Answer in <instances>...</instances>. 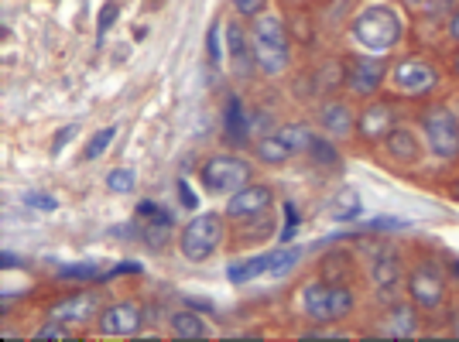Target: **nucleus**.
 <instances>
[{
  "instance_id": "nucleus-1",
  "label": "nucleus",
  "mask_w": 459,
  "mask_h": 342,
  "mask_svg": "<svg viewBox=\"0 0 459 342\" xmlns=\"http://www.w3.org/2000/svg\"><path fill=\"white\" fill-rule=\"evenodd\" d=\"M408 35V18L398 4H367L350 18V41L357 52L391 58Z\"/></svg>"
},
{
  "instance_id": "nucleus-2",
  "label": "nucleus",
  "mask_w": 459,
  "mask_h": 342,
  "mask_svg": "<svg viewBox=\"0 0 459 342\" xmlns=\"http://www.w3.org/2000/svg\"><path fill=\"white\" fill-rule=\"evenodd\" d=\"M250 56L254 65L261 69V76L281 79L291 65V38H288V28L281 14H257L250 24Z\"/></svg>"
},
{
  "instance_id": "nucleus-3",
  "label": "nucleus",
  "mask_w": 459,
  "mask_h": 342,
  "mask_svg": "<svg viewBox=\"0 0 459 342\" xmlns=\"http://www.w3.org/2000/svg\"><path fill=\"white\" fill-rule=\"evenodd\" d=\"M419 133L429 158L449 168L459 165V110L456 103H425L419 110Z\"/></svg>"
},
{
  "instance_id": "nucleus-4",
  "label": "nucleus",
  "mask_w": 459,
  "mask_h": 342,
  "mask_svg": "<svg viewBox=\"0 0 459 342\" xmlns=\"http://www.w3.org/2000/svg\"><path fill=\"white\" fill-rule=\"evenodd\" d=\"M299 304H302V315L316 325H336L353 315L357 308V295L353 287L343 281H308L299 291Z\"/></svg>"
},
{
  "instance_id": "nucleus-5",
  "label": "nucleus",
  "mask_w": 459,
  "mask_h": 342,
  "mask_svg": "<svg viewBox=\"0 0 459 342\" xmlns=\"http://www.w3.org/2000/svg\"><path fill=\"white\" fill-rule=\"evenodd\" d=\"M442 86V69L421 52L402 56L387 69V90L398 99H429Z\"/></svg>"
},
{
  "instance_id": "nucleus-6",
  "label": "nucleus",
  "mask_w": 459,
  "mask_h": 342,
  "mask_svg": "<svg viewBox=\"0 0 459 342\" xmlns=\"http://www.w3.org/2000/svg\"><path fill=\"white\" fill-rule=\"evenodd\" d=\"M223 244V216L220 212H199L178 233V250L189 264H203Z\"/></svg>"
},
{
  "instance_id": "nucleus-7",
  "label": "nucleus",
  "mask_w": 459,
  "mask_h": 342,
  "mask_svg": "<svg viewBox=\"0 0 459 342\" xmlns=\"http://www.w3.org/2000/svg\"><path fill=\"white\" fill-rule=\"evenodd\" d=\"M408 302H415L421 312H439L449 298V278L436 261H419L404 274Z\"/></svg>"
},
{
  "instance_id": "nucleus-8",
  "label": "nucleus",
  "mask_w": 459,
  "mask_h": 342,
  "mask_svg": "<svg viewBox=\"0 0 459 342\" xmlns=\"http://www.w3.org/2000/svg\"><path fill=\"white\" fill-rule=\"evenodd\" d=\"M199 178L216 195H233L237 189H244L247 182H254V168H250V161L237 158V154H212V158H206V165L199 168Z\"/></svg>"
},
{
  "instance_id": "nucleus-9",
  "label": "nucleus",
  "mask_w": 459,
  "mask_h": 342,
  "mask_svg": "<svg viewBox=\"0 0 459 342\" xmlns=\"http://www.w3.org/2000/svg\"><path fill=\"white\" fill-rule=\"evenodd\" d=\"M387 69H391L387 58L364 56V52H357L353 58H346V69H343L346 93L353 96V99H374V96L387 86Z\"/></svg>"
},
{
  "instance_id": "nucleus-10",
  "label": "nucleus",
  "mask_w": 459,
  "mask_h": 342,
  "mask_svg": "<svg viewBox=\"0 0 459 342\" xmlns=\"http://www.w3.org/2000/svg\"><path fill=\"white\" fill-rule=\"evenodd\" d=\"M394 127H398V110H394L391 99H381V96L367 99L364 110L357 114V141L367 148H381L384 137Z\"/></svg>"
},
{
  "instance_id": "nucleus-11",
  "label": "nucleus",
  "mask_w": 459,
  "mask_h": 342,
  "mask_svg": "<svg viewBox=\"0 0 459 342\" xmlns=\"http://www.w3.org/2000/svg\"><path fill=\"white\" fill-rule=\"evenodd\" d=\"M381 151H384V158L394 165V168H404V171L419 168L421 161H425V154H429V151H425L421 133L415 131V127H408V124H398L394 131L384 137Z\"/></svg>"
},
{
  "instance_id": "nucleus-12",
  "label": "nucleus",
  "mask_w": 459,
  "mask_h": 342,
  "mask_svg": "<svg viewBox=\"0 0 459 342\" xmlns=\"http://www.w3.org/2000/svg\"><path fill=\"white\" fill-rule=\"evenodd\" d=\"M271 206H274V192L264 182H247L244 189H237L227 199V219H237V223L268 219Z\"/></svg>"
},
{
  "instance_id": "nucleus-13",
  "label": "nucleus",
  "mask_w": 459,
  "mask_h": 342,
  "mask_svg": "<svg viewBox=\"0 0 459 342\" xmlns=\"http://www.w3.org/2000/svg\"><path fill=\"white\" fill-rule=\"evenodd\" d=\"M141 325H144V312H141V304H134V302L107 304V308L100 312V319H96L100 336H107V339H127V336H137Z\"/></svg>"
},
{
  "instance_id": "nucleus-14",
  "label": "nucleus",
  "mask_w": 459,
  "mask_h": 342,
  "mask_svg": "<svg viewBox=\"0 0 459 342\" xmlns=\"http://www.w3.org/2000/svg\"><path fill=\"white\" fill-rule=\"evenodd\" d=\"M100 295L96 291H79V295H65V298H58L52 308H48V315L58 319V322H65L69 329H82V325H90L100 319Z\"/></svg>"
},
{
  "instance_id": "nucleus-15",
  "label": "nucleus",
  "mask_w": 459,
  "mask_h": 342,
  "mask_svg": "<svg viewBox=\"0 0 459 342\" xmlns=\"http://www.w3.org/2000/svg\"><path fill=\"white\" fill-rule=\"evenodd\" d=\"M367 278H370V285L377 287V295H394L398 285L404 281V267H402V257L394 253V250L381 244L377 253L370 257V267H367Z\"/></svg>"
},
{
  "instance_id": "nucleus-16",
  "label": "nucleus",
  "mask_w": 459,
  "mask_h": 342,
  "mask_svg": "<svg viewBox=\"0 0 459 342\" xmlns=\"http://www.w3.org/2000/svg\"><path fill=\"white\" fill-rule=\"evenodd\" d=\"M319 131L333 141L357 137V110L346 99H325L319 107Z\"/></svg>"
},
{
  "instance_id": "nucleus-17",
  "label": "nucleus",
  "mask_w": 459,
  "mask_h": 342,
  "mask_svg": "<svg viewBox=\"0 0 459 342\" xmlns=\"http://www.w3.org/2000/svg\"><path fill=\"white\" fill-rule=\"evenodd\" d=\"M381 336L391 339H411L421 332V308L415 302H394L381 315Z\"/></svg>"
},
{
  "instance_id": "nucleus-18",
  "label": "nucleus",
  "mask_w": 459,
  "mask_h": 342,
  "mask_svg": "<svg viewBox=\"0 0 459 342\" xmlns=\"http://www.w3.org/2000/svg\"><path fill=\"white\" fill-rule=\"evenodd\" d=\"M137 219L144 223V233H141V236H144L154 250L165 247V240L172 236V227H175L172 212L158 209L154 202H141V206H137Z\"/></svg>"
},
{
  "instance_id": "nucleus-19",
  "label": "nucleus",
  "mask_w": 459,
  "mask_h": 342,
  "mask_svg": "<svg viewBox=\"0 0 459 342\" xmlns=\"http://www.w3.org/2000/svg\"><path fill=\"white\" fill-rule=\"evenodd\" d=\"M250 127H254V120L247 116L244 103L237 96H227V107H223V137H227L230 144L240 148V144L250 141Z\"/></svg>"
},
{
  "instance_id": "nucleus-20",
  "label": "nucleus",
  "mask_w": 459,
  "mask_h": 342,
  "mask_svg": "<svg viewBox=\"0 0 459 342\" xmlns=\"http://www.w3.org/2000/svg\"><path fill=\"white\" fill-rule=\"evenodd\" d=\"M227 48H230V62L237 69V76L247 79L250 69H254V56H250V31H244L237 21L227 24Z\"/></svg>"
},
{
  "instance_id": "nucleus-21",
  "label": "nucleus",
  "mask_w": 459,
  "mask_h": 342,
  "mask_svg": "<svg viewBox=\"0 0 459 342\" xmlns=\"http://www.w3.org/2000/svg\"><path fill=\"white\" fill-rule=\"evenodd\" d=\"M254 158L261 161V165H271V168H281L288 165L295 151H291V144H288L281 133H264V137H257V144H254Z\"/></svg>"
},
{
  "instance_id": "nucleus-22",
  "label": "nucleus",
  "mask_w": 459,
  "mask_h": 342,
  "mask_svg": "<svg viewBox=\"0 0 459 342\" xmlns=\"http://www.w3.org/2000/svg\"><path fill=\"white\" fill-rule=\"evenodd\" d=\"M271 257H274V253H257V257H247V261H237V264L227 267V278L233 281V285H247V281H254V278L268 274Z\"/></svg>"
},
{
  "instance_id": "nucleus-23",
  "label": "nucleus",
  "mask_w": 459,
  "mask_h": 342,
  "mask_svg": "<svg viewBox=\"0 0 459 342\" xmlns=\"http://www.w3.org/2000/svg\"><path fill=\"white\" fill-rule=\"evenodd\" d=\"M169 325H172V336L178 339H203L206 336V322L199 319V312H172L169 315Z\"/></svg>"
},
{
  "instance_id": "nucleus-24",
  "label": "nucleus",
  "mask_w": 459,
  "mask_h": 342,
  "mask_svg": "<svg viewBox=\"0 0 459 342\" xmlns=\"http://www.w3.org/2000/svg\"><path fill=\"white\" fill-rule=\"evenodd\" d=\"M364 212V202H360V195L353 189H343L333 202H329V216L333 219H340V223H346V219H357Z\"/></svg>"
},
{
  "instance_id": "nucleus-25",
  "label": "nucleus",
  "mask_w": 459,
  "mask_h": 342,
  "mask_svg": "<svg viewBox=\"0 0 459 342\" xmlns=\"http://www.w3.org/2000/svg\"><path fill=\"white\" fill-rule=\"evenodd\" d=\"M308 158H312L319 168H340V151H336V141H333V137H325V133L312 141Z\"/></svg>"
},
{
  "instance_id": "nucleus-26",
  "label": "nucleus",
  "mask_w": 459,
  "mask_h": 342,
  "mask_svg": "<svg viewBox=\"0 0 459 342\" xmlns=\"http://www.w3.org/2000/svg\"><path fill=\"white\" fill-rule=\"evenodd\" d=\"M278 133L291 144V151L295 154H308L312 141L319 137L316 131H308V124H285V127H278Z\"/></svg>"
},
{
  "instance_id": "nucleus-27",
  "label": "nucleus",
  "mask_w": 459,
  "mask_h": 342,
  "mask_svg": "<svg viewBox=\"0 0 459 342\" xmlns=\"http://www.w3.org/2000/svg\"><path fill=\"white\" fill-rule=\"evenodd\" d=\"M56 278L58 281H73V285H90V281L103 278V274H100L96 264H65L56 270Z\"/></svg>"
},
{
  "instance_id": "nucleus-28",
  "label": "nucleus",
  "mask_w": 459,
  "mask_h": 342,
  "mask_svg": "<svg viewBox=\"0 0 459 342\" xmlns=\"http://www.w3.org/2000/svg\"><path fill=\"white\" fill-rule=\"evenodd\" d=\"M302 261V250L299 247H281V250H274V257H271V278H281V274H288L291 267Z\"/></svg>"
},
{
  "instance_id": "nucleus-29",
  "label": "nucleus",
  "mask_w": 459,
  "mask_h": 342,
  "mask_svg": "<svg viewBox=\"0 0 459 342\" xmlns=\"http://www.w3.org/2000/svg\"><path fill=\"white\" fill-rule=\"evenodd\" d=\"M456 7H459V0H425L419 14L425 21H429V24H436V21H446V18H449V14L456 11Z\"/></svg>"
},
{
  "instance_id": "nucleus-30",
  "label": "nucleus",
  "mask_w": 459,
  "mask_h": 342,
  "mask_svg": "<svg viewBox=\"0 0 459 342\" xmlns=\"http://www.w3.org/2000/svg\"><path fill=\"white\" fill-rule=\"evenodd\" d=\"M137 185V175L134 168H114L107 175V189L117 192V195H127V192H134Z\"/></svg>"
},
{
  "instance_id": "nucleus-31",
  "label": "nucleus",
  "mask_w": 459,
  "mask_h": 342,
  "mask_svg": "<svg viewBox=\"0 0 459 342\" xmlns=\"http://www.w3.org/2000/svg\"><path fill=\"white\" fill-rule=\"evenodd\" d=\"M117 137V127H103V131H96L93 137H90V144H86V151H82V158H100V154L110 148V141Z\"/></svg>"
},
{
  "instance_id": "nucleus-32",
  "label": "nucleus",
  "mask_w": 459,
  "mask_h": 342,
  "mask_svg": "<svg viewBox=\"0 0 459 342\" xmlns=\"http://www.w3.org/2000/svg\"><path fill=\"white\" fill-rule=\"evenodd\" d=\"M35 339H69V325L48 315V322L35 329Z\"/></svg>"
},
{
  "instance_id": "nucleus-33",
  "label": "nucleus",
  "mask_w": 459,
  "mask_h": 342,
  "mask_svg": "<svg viewBox=\"0 0 459 342\" xmlns=\"http://www.w3.org/2000/svg\"><path fill=\"white\" fill-rule=\"evenodd\" d=\"M206 58H210L212 69H220V58H223V45H220V24H210V31H206Z\"/></svg>"
},
{
  "instance_id": "nucleus-34",
  "label": "nucleus",
  "mask_w": 459,
  "mask_h": 342,
  "mask_svg": "<svg viewBox=\"0 0 459 342\" xmlns=\"http://www.w3.org/2000/svg\"><path fill=\"white\" fill-rule=\"evenodd\" d=\"M117 14H120V4H117V0H107V4H103V11H100V21H96V28H100V35H107V31L114 28Z\"/></svg>"
},
{
  "instance_id": "nucleus-35",
  "label": "nucleus",
  "mask_w": 459,
  "mask_h": 342,
  "mask_svg": "<svg viewBox=\"0 0 459 342\" xmlns=\"http://www.w3.org/2000/svg\"><path fill=\"white\" fill-rule=\"evenodd\" d=\"M24 202H28L31 209H41V212H52L58 206L56 199H52V195H45V192H28V195H24Z\"/></svg>"
},
{
  "instance_id": "nucleus-36",
  "label": "nucleus",
  "mask_w": 459,
  "mask_h": 342,
  "mask_svg": "<svg viewBox=\"0 0 459 342\" xmlns=\"http://www.w3.org/2000/svg\"><path fill=\"white\" fill-rule=\"evenodd\" d=\"M233 7H237V14H244V18H257V14H264L268 0H233Z\"/></svg>"
},
{
  "instance_id": "nucleus-37",
  "label": "nucleus",
  "mask_w": 459,
  "mask_h": 342,
  "mask_svg": "<svg viewBox=\"0 0 459 342\" xmlns=\"http://www.w3.org/2000/svg\"><path fill=\"white\" fill-rule=\"evenodd\" d=\"M442 38L449 41V45H459V7L446 18V28H442Z\"/></svg>"
},
{
  "instance_id": "nucleus-38",
  "label": "nucleus",
  "mask_w": 459,
  "mask_h": 342,
  "mask_svg": "<svg viewBox=\"0 0 459 342\" xmlns=\"http://www.w3.org/2000/svg\"><path fill=\"white\" fill-rule=\"evenodd\" d=\"M285 216H288V227L281 229V244H288V240H291V233H295V227H299V212H295L291 202H285Z\"/></svg>"
},
{
  "instance_id": "nucleus-39",
  "label": "nucleus",
  "mask_w": 459,
  "mask_h": 342,
  "mask_svg": "<svg viewBox=\"0 0 459 342\" xmlns=\"http://www.w3.org/2000/svg\"><path fill=\"white\" fill-rule=\"evenodd\" d=\"M73 133H76V127H62V131L56 133V141H52V154H58L69 141H73Z\"/></svg>"
},
{
  "instance_id": "nucleus-40",
  "label": "nucleus",
  "mask_w": 459,
  "mask_h": 342,
  "mask_svg": "<svg viewBox=\"0 0 459 342\" xmlns=\"http://www.w3.org/2000/svg\"><path fill=\"white\" fill-rule=\"evenodd\" d=\"M178 195H182V206H186V209H195V206H199V199L192 195L189 182H178Z\"/></svg>"
},
{
  "instance_id": "nucleus-41",
  "label": "nucleus",
  "mask_w": 459,
  "mask_h": 342,
  "mask_svg": "<svg viewBox=\"0 0 459 342\" xmlns=\"http://www.w3.org/2000/svg\"><path fill=\"white\" fill-rule=\"evenodd\" d=\"M394 4H398L402 11H408V14H419L421 4H425V0H394Z\"/></svg>"
},
{
  "instance_id": "nucleus-42",
  "label": "nucleus",
  "mask_w": 459,
  "mask_h": 342,
  "mask_svg": "<svg viewBox=\"0 0 459 342\" xmlns=\"http://www.w3.org/2000/svg\"><path fill=\"white\" fill-rule=\"evenodd\" d=\"M449 73H453V79L459 82V45H456V52H453V58H449Z\"/></svg>"
},
{
  "instance_id": "nucleus-43",
  "label": "nucleus",
  "mask_w": 459,
  "mask_h": 342,
  "mask_svg": "<svg viewBox=\"0 0 459 342\" xmlns=\"http://www.w3.org/2000/svg\"><path fill=\"white\" fill-rule=\"evenodd\" d=\"M0 264H4V267H14V264H18V257H14V253H7V250H4V257H0Z\"/></svg>"
},
{
  "instance_id": "nucleus-44",
  "label": "nucleus",
  "mask_w": 459,
  "mask_h": 342,
  "mask_svg": "<svg viewBox=\"0 0 459 342\" xmlns=\"http://www.w3.org/2000/svg\"><path fill=\"white\" fill-rule=\"evenodd\" d=\"M453 336H459V315H453Z\"/></svg>"
},
{
  "instance_id": "nucleus-45",
  "label": "nucleus",
  "mask_w": 459,
  "mask_h": 342,
  "mask_svg": "<svg viewBox=\"0 0 459 342\" xmlns=\"http://www.w3.org/2000/svg\"><path fill=\"white\" fill-rule=\"evenodd\" d=\"M285 4H291V7H302V4H308V0H285Z\"/></svg>"
},
{
  "instance_id": "nucleus-46",
  "label": "nucleus",
  "mask_w": 459,
  "mask_h": 342,
  "mask_svg": "<svg viewBox=\"0 0 459 342\" xmlns=\"http://www.w3.org/2000/svg\"><path fill=\"white\" fill-rule=\"evenodd\" d=\"M453 195H456V199H459V178H456V182H453Z\"/></svg>"
},
{
  "instance_id": "nucleus-47",
  "label": "nucleus",
  "mask_w": 459,
  "mask_h": 342,
  "mask_svg": "<svg viewBox=\"0 0 459 342\" xmlns=\"http://www.w3.org/2000/svg\"><path fill=\"white\" fill-rule=\"evenodd\" d=\"M453 274H456V287H459V264H456V267H453Z\"/></svg>"
},
{
  "instance_id": "nucleus-48",
  "label": "nucleus",
  "mask_w": 459,
  "mask_h": 342,
  "mask_svg": "<svg viewBox=\"0 0 459 342\" xmlns=\"http://www.w3.org/2000/svg\"><path fill=\"white\" fill-rule=\"evenodd\" d=\"M456 110H459V99H456Z\"/></svg>"
}]
</instances>
